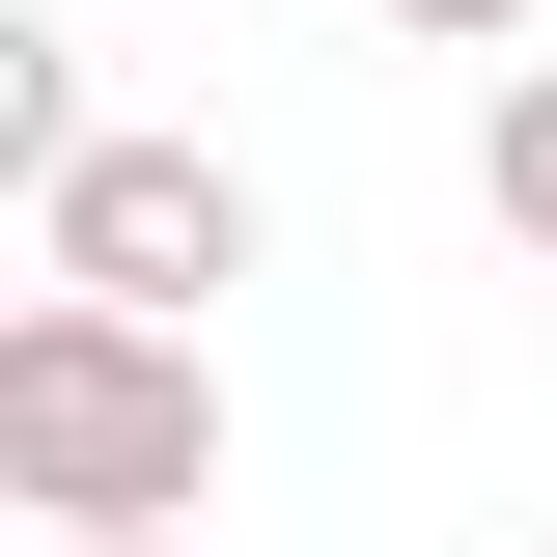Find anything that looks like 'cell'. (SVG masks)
<instances>
[{"label":"cell","instance_id":"6da1fadb","mask_svg":"<svg viewBox=\"0 0 557 557\" xmlns=\"http://www.w3.org/2000/svg\"><path fill=\"white\" fill-rule=\"evenodd\" d=\"M0 502L28 530H196L223 502V362L168 307H0Z\"/></svg>","mask_w":557,"mask_h":557},{"label":"cell","instance_id":"7a4b0ae2","mask_svg":"<svg viewBox=\"0 0 557 557\" xmlns=\"http://www.w3.org/2000/svg\"><path fill=\"white\" fill-rule=\"evenodd\" d=\"M28 278H57V307H168V335H196L223 278H251V168L112 112L84 168H28Z\"/></svg>","mask_w":557,"mask_h":557},{"label":"cell","instance_id":"3957f363","mask_svg":"<svg viewBox=\"0 0 557 557\" xmlns=\"http://www.w3.org/2000/svg\"><path fill=\"white\" fill-rule=\"evenodd\" d=\"M474 196H502V251H557V57H502V112H474Z\"/></svg>","mask_w":557,"mask_h":557},{"label":"cell","instance_id":"277c9868","mask_svg":"<svg viewBox=\"0 0 557 557\" xmlns=\"http://www.w3.org/2000/svg\"><path fill=\"white\" fill-rule=\"evenodd\" d=\"M362 28H418V57H502V28H557V0H362Z\"/></svg>","mask_w":557,"mask_h":557},{"label":"cell","instance_id":"5b68a950","mask_svg":"<svg viewBox=\"0 0 557 557\" xmlns=\"http://www.w3.org/2000/svg\"><path fill=\"white\" fill-rule=\"evenodd\" d=\"M57 557H196V530H57Z\"/></svg>","mask_w":557,"mask_h":557},{"label":"cell","instance_id":"8992f818","mask_svg":"<svg viewBox=\"0 0 557 557\" xmlns=\"http://www.w3.org/2000/svg\"><path fill=\"white\" fill-rule=\"evenodd\" d=\"M530 557H557V530H530Z\"/></svg>","mask_w":557,"mask_h":557}]
</instances>
